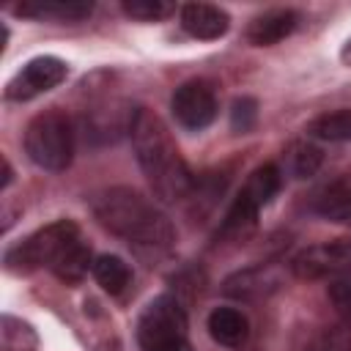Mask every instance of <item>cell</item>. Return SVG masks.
<instances>
[{
    "label": "cell",
    "mask_w": 351,
    "mask_h": 351,
    "mask_svg": "<svg viewBox=\"0 0 351 351\" xmlns=\"http://www.w3.org/2000/svg\"><path fill=\"white\" fill-rule=\"evenodd\" d=\"M90 211L104 230L123 239L140 255L156 258L170 252L176 244V228L170 219L132 186H110L96 192L90 197Z\"/></svg>",
    "instance_id": "cell-1"
},
{
    "label": "cell",
    "mask_w": 351,
    "mask_h": 351,
    "mask_svg": "<svg viewBox=\"0 0 351 351\" xmlns=\"http://www.w3.org/2000/svg\"><path fill=\"white\" fill-rule=\"evenodd\" d=\"M129 137L134 145V156L154 195L162 203H178L195 189V178H192L186 159L181 156L170 129L154 110L137 107L132 112Z\"/></svg>",
    "instance_id": "cell-2"
},
{
    "label": "cell",
    "mask_w": 351,
    "mask_h": 351,
    "mask_svg": "<svg viewBox=\"0 0 351 351\" xmlns=\"http://www.w3.org/2000/svg\"><path fill=\"white\" fill-rule=\"evenodd\" d=\"M25 154L33 165L49 173H60L74 159V126L66 112L49 107L30 118L25 126Z\"/></svg>",
    "instance_id": "cell-3"
},
{
    "label": "cell",
    "mask_w": 351,
    "mask_h": 351,
    "mask_svg": "<svg viewBox=\"0 0 351 351\" xmlns=\"http://www.w3.org/2000/svg\"><path fill=\"white\" fill-rule=\"evenodd\" d=\"M282 186V170L277 165H261L255 167L247 181L241 184V189L236 192L222 225H219V233L222 236H247L252 228H255V219H258V211L280 192Z\"/></svg>",
    "instance_id": "cell-4"
},
{
    "label": "cell",
    "mask_w": 351,
    "mask_h": 351,
    "mask_svg": "<svg viewBox=\"0 0 351 351\" xmlns=\"http://www.w3.org/2000/svg\"><path fill=\"white\" fill-rule=\"evenodd\" d=\"M140 351H189L186 313L178 299L156 296L137 321Z\"/></svg>",
    "instance_id": "cell-5"
},
{
    "label": "cell",
    "mask_w": 351,
    "mask_h": 351,
    "mask_svg": "<svg viewBox=\"0 0 351 351\" xmlns=\"http://www.w3.org/2000/svg\"><path fill=\"white\" fill-rule=\"evenodd\" d=\"M74 239H80V228L71 219H58L36 233H30L25 241L14 244L5 252V266L11 271H33L38 266H52V261L58 258V252L71 244Z\"/></svg>",
    "instance_id": "cell-6"
},
{
    "label": "cell",
    "mask_w": 351,
    "mask_h": 351,
    "mask_svg": "<svg viewBox=\"0 0 351 351\" xmlns=\"http://www.w3.org/2000/svg\"><path fill=\"white\" fill-rule=\"evenodd\" d=\"M351 269V239H329L310 244L291 258V271L299 280L340 277Z\"/></svg>",
    "instance_id": "cell-7"
},
{
    "label": "cell",
    "mask_w": 351,
    "mask_h": 351,
    "mask_svg": "<svg viewBox=\"0 0 351 351\" xmlns=\"http://www.w3.org/2000/svg\"><path fill=\"white\" fill-rule=\"evenodd\" d=\"M69 74V66L55 58V55H41L27 60L5 85V99L8 101H27L36 99L47 90H52L55 85H60Z\"/></svg>",
    "instance_id": "cell-8"
},
{
    "label": "cell",
    "mask_w": 351,
    "mask_h": 351,
    "mask_svg": "<svg viewBox=\"0 0 351 351\" xmlns=\"http://www.w3.org/2000/svg\"><path fill=\"white\" fill-rule=\"evenodd\" d=\"M170 110L176 115V121L184 126V129H192V132H200L206 129L214 118H217V93L211 88V82L206 80H189L184 85L176 88L173 99H170Z\"/></svg>",
    "instance_id": "cell-9"
},
{
    "label": "cell",
    "mask_w": 351,
    "mask_h": 351,
    "mask_svg": "<svg viewBox=\"0 0 351 351\" xmlns=\"http://www.w3.org/2000/svg\"><path fill=\"white\" fill-rule=\"evenodd\" d=\"M181 25L192 38H203V41H214L219 36L228 33L230 27V16L225 8L211 5V3H186L181 8Z\"/></svg>",
    "instance_id": "cell-10"
},
{
    "label": "cell",
    "mask_w": 351,
    "mask_h": 351,
    "mask_svg": "<svg viewBox=\"0 0 351 351\" xmlns=\"http://www.w3.org/2000/svg\"><path fill=\"white\" fill-rule=\"evenodd\" d=\"M313 211L329 222L351 225V173L324 184L313 195Z\"/></svg>",
    "instance_id": "cell-11"
},
{
    "label": "cell",
    "mask_w": 351,
    "mask_h": 351,
    "mask_svg": "<svg viewBox=\"0 0 351 351\" xmlns=\"http://www.w3.org/2000/svg\"><path fill=\"white\" fill-rule=\"evenodd\" d=\"M296 25H299V14L293 8H269L247 25V38L255 47H271L288 38L296 30Z\"/></svg>",
    "instance_id": "cell-12"
},
{
    "label": "cell",
    "mask_w": 351,
    "mask_h": 351,
    "mask_svg": "<svg viewBox=\"0 0 351 351\" xmlns=\"http://www.w3.org/2000/svg\"><path fill=\"white\" fill-rule=\"evenodd\" d=\"M90 0H22L14 5V14L30 19H58V22H77L90 16Z\"/></svg>",
    "instance_id": "cell-13"
},
{
    "label": "cell",
    "mask_w": 351,
    "mask_h": 351,
    "mask_svg": "<svg viewBox=\"0 0 351 351\" xmlns=\"http://www.w3.org/2000/svg\"><path fill=\"white\" fill-rule=\"evenodd\" d=\"M206 326H208V335L225 348H239L250 337V321L236 307H214L208 313Z\"/></svg>",
    "instance_id": "cell-14"
},
{
    "label": "cell",
    "mask_w": 351,
    "mask_h": 351,
    "mask_svg": "<svg viewBox=\"0 0 351 351\" xmlns=\"http://www.w3.org/2000/svg\"><path fill=\"white\" fill-rule=\"evenodd\" d=\"M93 261L96 258H90V247L82 239H74L71 244H66L58 252V258L52 261L49 271L63 282H80L88 274V269H93Z\"/></svg>",
    "instance_id": "cell-15"
},
{
    "label": "cell",
    "mask_w": 351,
    "mask_h": 351,
    "mask_svg": "<svg viewBox=\"0 0 351 351\" xmlns=\"http://www.w3.org/2000/svg\"><path fill=\"white\" fill-rule=\"evenodd\" d=\"M274 288H277V277H271L269 269H263V266L236 271L225 280V293L233 299H255V296H263Z\"/></svg>",
    "instance_id": "cell-16"
},
{
    "label": "cell",
    "mask_w": 351,
    "mask_h": 351,
    "mask_svg": "<svg viewBox=\"0 0 351 351\" xmlns=\"http://www.w3.org/2000/svg\"><path fill=\"white\" fill-rule=\"evenodd\" d=\"M304 132H307V137H315L324 143L351 140V107H340V110H329V112L315 115Z\"/></svg>",
    "instance_id": "cell-17"
},
{
    "label": "cell",
    "mask_w": 351,
    "mask_h": 351,
    "mask_svg": "<svg viewBox=\"0 0 351 351\" xmlns=\"http://www.w3.org/2000/svg\"><path fill=\"white\" fill-rule=\"evenodd\" d=\"M324 162V151L310 140H293L285 148V170L291 178H310L318 173Z\"/></svg>",
    "instance_id": "cell-18"
},
{
    "label": "cell",
    "mask_w": 351,
    "mask_h": 351,
    "mask_svg": "<svg viewBox=\"0 0 351 351\" xmlns=\"http://www.w3.org/2000/svg\"><path fill=\"white\" fill-rule=\"evenodd\" d=\"M93 277H96V282H99L107 293H112V296L123 293L126 285L132 282V271H129L126 261L118 258V255H99V258L93 261Z\"/></svg>",
    "instance_id": "cell-19"
},
{
    "label": "cell",
    "mask_w": 351,
    "mask_h": 351,
    "mask_svg": "<svg viewBox=\"0 0 351 351\" xmlns=\"http://www.w3.org/2000/svg\"><path fill=\"white\" fill-rule=\"evenodd\" d=\"M0 343H3V351H36V332L14 318V315H3V324H0Z\"/></svg>",
    "instance_id": "cell-20"
},
{
    "label": "cell",
    "mask_w": 351,
    "mask_h": 351,
    "mask_svg": "<svg viewBox=\"0 0 351 351\" xmlns=\"http://www.w3.org/2000/svg\"><path fill=\"white\" fill-rule=\"evenodd\" d=\"M121 8H123V14H129L132 19H140V22H159L173 14V3H167V0H123Z\"/></svg>",
    "instance_id": "cell-21"
},
{
    "label": "cell",
    "mask_w": 351,
    "mask_h": 351,
    "mask_svg": "<svg viewBox=\"0 0 351 351\" xmlns=\"http://www.w3.org/2000/svg\"><path fill=\"white\" fill-rule=\"evenodd\" d=\"M326 296H329L332 307L346 318V324H351V271L335 277L326 288Z\"/></svg>",
    "instance_id": "cell-22"
},
{
    "label": "cell",
    "mask_w": 351,
    "mask_h": 351,
    "mask_svg": "<svg viewBox=\"0 0 351 351\" xmlns=\"http://www.w3.org/2000/svg\"><path fill=\"white\" fill-rule=\"evenodd\" d=\"M310 351H351V324L321 332L310 346Z\"/></svg>",
    "instance_id": "cell-23"
},
{
    "label": "cell",
    "mask_w": 351,
    "mask_h": 351,
    "mask_svg": "<svg viewBox=\"0 0 351 351\" xmlns=\"http://www.w3.org/2000/svg\"><path fill=\"white\" fill-rule=\"evenodd\" d=\"M258 118V101L250 96H239L230 107V126L236 132H250Z\"/></svg>",
    "instance_id": "cell-24"
},
{
    "label": "cell",
    "mask_w": 351,
    "mask_h": 351,
    "mask_svg": "<svg viewBox=\"0 0 351 351\" xmlns=\"http://www.w3.org/2000/svg\"><path fill=\"white\" fill-rule=\"evenodd\" d=\"M11 178H14V176H11V165H8V159L3 156V189L11 184Z\"/></svg>",
    "instance_id": "cell-25"
},
{
    "label": "cell",
    "mask_w": 351,
    "mask_h": 351,
    "mask_svg": "<svg viewBox=\"0 0 351 351\" xmlns=\"http://www.w3.org/2000/svg\"><path fill=\"white\" fill-rule=\"evenodd\" d=\"M340 60H343L346 66H351V38L343 44V49H340Z\"/></svg>",
    "instance_id": "cell-26"
},
{
    "label": "cell",
    "mask_w": 351,
    "mask_h": 351,
    "mask_svg": "<svg viewBox=\"0 0 351 351\" xmlns=\"http://www.w3.org/2000/svg\"><path fill=\"white\" fill-rule=\"evenodd\" d=\"M99 351H121V348H118V343L112 340V343H104V346H101Z\"/></svg>",
    "instance_id": "cell-27"
}]
</instances>
